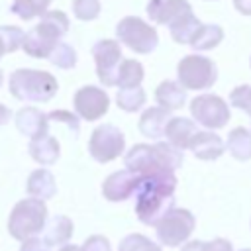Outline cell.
<instances>
[{
    "instance_id": "cell-16",
    "label": "cell",
    "mask_w": 251,
    "mask_h": 251,
    "mask_svg": "<svg viewBox=\"0 0 251 251\" xmlns=\"http://www.w3.org/2000/svg\"><path fill=\"white\" fill-rule=\"evenodd\" d=\"M188 149L200 161H216L226 151V143L218 133H214L210 129H202L192 137Z\"/></svg>"
},
{
    "instance_id": "cell-42",
    "label": "cell",
    "mask_w": 251,
    "mask_h": 251,
    "mask_svg": "<svg viewBox=\"0 0 251 251\" xmlns=\"http://www.w3.org/2000/svg\"><path fill=\"white\" fill-rule=\"evenodd\" d=\"M2 55H6V53H4V49H2V45H0V59H2Z\"/></svg>"
},
{
    "instance_id": "cell-27",
    "label": "cell",
    "mask_w": 251,
    "mask_h": 251,
    "mask_svg": "<svg viewBox=\"0 0 251 251\" xmlns=\"http://www.w3.org/2000/svg\"><path fill=\"white\" fill-rule=\"evenodd\" d=\"M51 0H14L12 2V12L22 18V20H31V18H41L45 12H49Z\"/></svg>"
},
{
    "instance_id": "cell-37",
    "label": "cell",
    "mask_w": 251,
    "mask_h": 251,
    "mask_svg": "<svg viewBox=\"0 0 251 251\" xmlns=\"http://www.w3.org/2000/svg\"><path fill=\"white\" fill-rule=\"evenodd\" d=\"M20 251H51V247L41 239V237H33V239H27L22 243Z\"/></svg>"
},
{
    "instance_id": "cell-14",
    "label": "cell",
    "mask_w": 251,
    "mask_h": 251,
    "mask_svg": "<svg viewBox=\"0 0 251 251\" xmlns=\"http://www.w3.org/2000/svg\"><path fill=\"white\" fill-rule=\"evenodd\" d=\"M192 12L190 2L186 0H149L147 16L159 25H173L178 18Z\"/></svg>"
},
{
    "instance_id": "cell-13",
    "label": "cell",
    "mask_w": 251,
    "mask_h": 251,
    "mask_svg": "<svg viewBox=\"0 0 251 251\" xmlns=\"http://www.w3.org/2000/svg\"><path fill=\"white\" fill-rule=\"evenodd\" d=\"M139 184H141V176L129 173L127 169H122V171H116L110 176H106V180L102 184V194L110 202H124L129 196L137 194Z\"/></svg>"
},
{
    "instance_id": "cell-10",
    "label": "cell",
    "mask_w": 251,
    "mask_h": 251,
    "mask_svg": "<svg viewBox=\"0 0 251 251\" xmlns=\"http://www.w3.org/2000/svg\"><path fill=\"white\" fill-rule=\"evenodd\" d=\"M124 147H126V137L112 124L94 127L88 139V153L98 163H110L118 159L124 153Z\"/></svg>"
},
{
    "instance_id": "cell-4",
    "label": "cell",
    "mask_w": 251,
    "mask_h": 251,
    "mask_svg": "<svg viewBox=\"0 0 251 251\" xmlns=\"http://www.w3.org/2000/svg\"><path fill=\"white\" fill-rule=\"evenodd\" d=\"M59 82L47 71L18 69L10 75V94L22 102H47L57 94Z\"/></svg>"
},
{
    "instance_id": "cell-46",
    "label": "cell",
    "mask_w": 251,
    "mask_h": 251,
    "mask_svg": "<svg viewBox=\"0 0 251 251\" xmlns=\"http://www.w3.org/2000/svg\"><path fill=\"white\" fill-rule=\"evenodd\" d=\"M249 63H251V61H249Z\"/></svg>"
},
{
    "instance_id": "cell-31",
    "label": "cell",
    "mask_w": 251,
    "mask_h": 251,
    "mask_svg": "<svg viewBox=\"0 0 251 251\" xmlns=\"http://www.w3.org/2000/svg\"><path fill=\"white\" fill-rule=\"evenodd\" d=\"M49 61L59 69H73L76 65V53H75L73 45L59 41L57 47L53 49V53L49 55Z\"/></svg>"
},
{
    "instance_id": "cell-28",
    "label": "cell",
    "mask_w": 251,
    "mask_h": 251,
    "mask_svg": "<svg viewBox=\"0 0 251 251\" xmlns=\"http://www.w3.org/2000/svg\"><path fill=\"white\" fill-rule=\"evenodd\" d=\"M145 100H147V96H145V90L141 86H137V88H120V92L116 94V102L124 112L141 110Z\"/></svg>"
},
{
    "instance_id": "cell-8",
    "label": "cell",
    "mask_w": 251,
    "mask_h": 251,
    "mask_svg": "<svg viewBox=\"0 0 251 251\" xmlns=\"http://www.w3.org/2000/svg\"><path fill=\"white\" fill-rule=\"evenodd\" d=\"M196 227V218L186 208H173L157 226V239L167 247H178L188 241Z\"/></svg>"
},
{
    "instance_id": "cell-15",
    "label": "cell",
    "mask_w": 251,
    "mask_h": 251,
    "mask_svg": "<svg viewBox=\"0 0 251 251\" xmlns=\"http://www.w3.org/2000/svg\"><path fill=\"white\" fill-rule=\"evenodd\" d=\"M18 131L29 139H37V137H43L47 135V124H49V118L47 114H43L41 110L33 108V106H25L22 110L16 112V120H14Z\"/></svg>"
},
{
    "instance_id": "cell-36",
    "label": "cell",
    "mask_w": 251,
    "mask_h": 251,
    "mask_svg": "<svg viewBox=\"0 0 251 251\" xmlns=\"http://www.w3.org/2000/svg\"><path fill=\"white\" fill-rule=\"evenodd\" d=\"M202 251H233V245H231L229 239L216 237V239H212V241H204Z\"/></svg>"
},
{
    "instance_id": "cell-23",
    "label": "cell",
    "mask_w": 251,
    "mask_h": 251,
    "mask_svg": "<svg viewBox=\"0 0 251 251\" xmlns=\"http://www.w3.org/2000/svg\"><path fill=\"white\" fill-rule=\"evenodd\" d=\"M226 149L237 161H249L251 159V131L247 127H233L227 133Z\"/></svg>"
},
{
    "instance_id": "cell-21",
    "label": "cell",
    "mask_w": 251,
    "mask_h": 251,
    "mask_svg": "<svg viewBox=\"0 0 251 251\" xmlns=\"http://www.w3.org/2000/svg\"><path fill=\"white\" fill-rule=\"evenodd\" d=\"M25 190H27L29 198H37V200H43L45 202V200H49V198H53L57 194L55 176L47 169H35L27 176Z\"/></svg>"
},
{
    "instance_id": "cell-43",
    "label": "cell",
    "mask_w": 251,
    "mask_h": 251,
    "mask_svg": "<svg viewBox=\"0 0 251 251\" xmlns=\"http://www.w3.org/2000/svg\"><path fill=\"white\" fill-rule=\"evenodd\" d=\"M0 86H2V69H0Z\"/></svg>"
},
{
    "instance_id": "cell-1",
    "label": "cell",
    "mask_w": 251,
    "mask_h": 251,
    "mask_svg": "<svg viewBox=\"0 0 251 251\" xmlns=\"http://www.w3.org/2000/svg\"><path fill=\"white\" fill-rule=\"evenodd\" d=\"M175 173H161L141 178L135 194V216L147 226H157L175 208Z\"/></svg>"
},
{
    "instance_id": "cell-26",
    "label": "cell",
    "mask_w": 251,
    "mask_h": 251,
    "mask_svg": "<svg viewBox=\"0 0 251 251\" xmlns=\"http://www.w3.org/2000/svg\"><path fill=\"white\" fill-rule=\"evenodd\" d=\"M143 65L135 59H124L118 71V86L120 88H137L143 80Z\"/></svg>"
},
{
    "instance_id": "cell-18",
    "label": "cell",
    "mask_w": 251,
    "mask_h": 251,
    "mask_svg": "<svg viewBox=\"0 0 251 251\" xmlns=\"http://www.w3.org/2000/svg\"><path fill=\"white\" fill-rule=\"evenodd\" d=\"M73 227L75 226L69 216L57 214V216L49 218V222L41 233V239L49 247H65V245H69V241L73 237Z\"/></svg>"
},
{
    "instance_id": "cell-33",
    "label": "cell",
    "mask_w": 251,
    "mask_h": 251,
    "mask_svg": "<svg viewBox=\"0 0 251 251\" xmlns=\"http://www.w3.org/2000/svg\"><path fill=\"white\" fill-rule=\"evenodd\" d=\"M229 104L245 114L251 112V86L249 84H239L229 92Z\"/></svg>"
},
{
    "instance_id": "cell-11",
    "label": "cell",
    "mask_w": 251,
    "mask_h": 251,
    "mask_svg": "<svg viewBox=\"0 0 251 251\" xmlns=\"http://www.w3.org/2000/svg\"><path fill=\"white\" fill-rule=\"evenodd\" d=\"M92 57L96 63V75L104 86L118 84V71L122 65V47L116 39H100L92 47Z\"/></svg>"
},
{
    "instance_id": "cell-29",
    "label": "cell",
    "mask_w": 251,
    "mask_h": 251,
    "mask_svg": "<svg viewBox=\"0 0 251 251\" xmlns=\"http://www.w3.org/2000/svg\"><path fill=\"white\" fill-rule=\"evenodd\" d=\"M25 31L22 27L16 25H0V45L4 49V53H12L16 49L24 47L25 41Z\"/></svg>"
},
{
    "instance_id": "cell-40",
    "label": "cell",
    "mask_w": 251,
    "mask_h": 251,
    "mask_svg": "<svg viewBox=\"0 0 251 251\" xmlns=\"http://www.w3.org/2000/svg\"><path fill=\"white\" fill-rule=\"evenodd\" d=\"M10 116H12L10 108H8V106H4V104H0V126H2V124H6V122L10 120Z\"/></svg>"
},
{
    "instance_id": "cell-19",
    "label": "cell",
    "mask_w": 251,
    "mask_h": 251,
    "mask_svg": "<svg viewBox=\"0 0 251 251\" xmlns=\"http://www.w3.org/2000/svg\"><path fill=\"white\" fill-rule=\"evenodd\" d=\"M196 133H198V129H196V122L194 120L176 116V118H171V122L167 126V131H165V137L173 147L182 151V149L190 147V141H192V137Z\"/></svg>"
},
{
    "instance_id": "cell-7",
    "label": "cell",
    "mask_w": 251,
    "mask_h": 251,
    "mask_svg": "<svg viewBox=\"0 0 251 251\" xmlns=\"http://www.w3.org/2000/svg\"><path fill=\"white\" fill-rule=\"evenodd\" d=\"M116 35H118V41H122L126 47H129L139 55L151 53L159 43L157 29L137 16L122 18L116 25Z\"/></svg>"
},
{
    "instance_id": "cell-6",
    "label": "cell",
    "mask_w": 251,
    "mask_h": 251,
    "mask_svg": "<svg viewBox=\"0 0 251 251\" xmlns=\"http://www.w3.org/2000/svg\"><path fill=\"white\" fill-rule=\"evenodd\" d=\"M178 82L184 90H206L218 78V67L204 55H186L176 67Z\"/></svg>"
},
{
    "instance_id": "cell-35",
    "label": "cell",
    "mask_w": 251,
    "mask_h": 251,
    "mask_svg": "<svg viewBox=\"0 0 251 251\" xmlns=\"http://www.w3.org/2000/svg\"><path fill=\"white\" fill-rule=\"evenodd\" d=\"M82 251H112V245L104 235H90L82 243Z\"/></svg>"
},
{
    "instance_id": "cell-17",
    "label": "cell",
    "mask_w": 251,
    "mask_h": 251,
    "mask_svg": "<svg viewBox=\"0 0 251 251\" xmlns=\"http://www.w3.org/2000/svg\"><path fill=\"white\" fill-rule=\"evenodd\" d=\"M171 118H173L171 112H167L159 106H151L141 114L137 127H139L141 135H145L149 139H161V137H165Z\"/></svg>"
},
{
    "instance_id": "cell-25",
    "label": "cell",
    "mask_w": 251,
    "mask_h": 251,
    "mask_svg": "<svg viewBox=\"0 0 251 251\" xmlns=\"http://www.w3.org/2000/svg\"><path fill=\"white\" fill-rule=\"evenodd\" d=\"M224 39V29L218 24H202L200 29L196 31L190 47L194 51H210L214 47H218Z\"/></svg>"
},
{
    "instance_id": "cell-5",
    "label": "cell",
    "mask_w": 251,
    "mask_h": 251,
    "mask_svg": "<svg viewBox=\"0 0 251 251\" xmlns=\"http://www.w3.org/2000/svg\"><path fill=\"white\" fill-rule=\"evenodd\" d=\"M47 206L37 198H24L16 202L8 218V231L18 241H27L43 233L47 226Z\"/></svg>"
},
{
    "instance_id": "cell-2",
    "label": "cell",
    "mask_w": 251,
    "mask_h": 251,
    "mask_svg": "<svg viewBox=\"0 0 251 251\" xmlns=\"http://www.w3.org/2000/svg\"><path fill=\"white\" fill-rule=\"evenodd\" d=\"M182 161V151L173 147L169 141H159L155 145H133L124 157L126 169L141 178L161 173H175Z\"/></svg>"
},
{
    "instance_id": "cell-44",
    "label": "cell",
    "mask_w": 251,
    "mask_h": 251,
    "mask_svg": "<svg viewBox=\"0 0 251 251\" xmlns=\"http://www.w3.org/2000/svg\"><path fill=\"white\" fill-rule=\"evenodd\" d=\"M239 251H251V249H249V247H245V249H239Z\"/></svg>"
},
{
    "instance_id": "cell-39",
    "label": "cell",
    "mask_w": 251,
    "mask_h": 251,
    "mask_svg": "<svg viewBox=\"0 0 251 251\" xmlns=\"http://www.w3.org/2000/svg\"><path fill=\"white\" fill-rule=\"evenodd\" d=\"M202 247H204V241L192 239V241H186V243L180 247V251H202Z\"/></svg>"
},
{
    "instance_id": "cell-9",
    "label": "cell",
    "mask_w": 251,
    "mask_h": 251,
    "mask_svg": "<svg viewBox=\"0 0 251 251\" xmlns=\"http://www.w3.org/2000/svg\"><path fill=\"white\" fill-rule=\"evenodd\" d=\"M190 114L196 124L204 126L210 131L222 129L224 126H227V122L231 118L227 102L218 94H200V96L192 98Z\"/></svg>"
},
{
    "instance_id": "cell-41",
    "label": "cell",
    "mask_w": 251,
    "mask_h": 251,
    "mask_svg": "<svg viewBox=\"0 0 251 251\" xmlns=\"http://www.w3.org/2000/svg\"><path fill=\"white\" fill-rule=\"evenodd\" d=\"M59 251H82V247H76V245H65V247H61Z\"/></svg>"
},
{
    "instance_id": "cell-22",
    "label": "cell",
    "mask_w": 251,
    "mask_h": 251,
    "mask_svg": "<svg viewBox=\"0 0 251 251\" xmlns=\"http://www.w3.org/2000/svg\"><path fill=\"white\" fill-rule=\"evenodd\" d=\"M27 151H29L31 159L37 161L39 165H53V163H57V159L61 155V145L53 135L47 133L43 137L31 139Z\"/></svg>"
},
{
    "instance_id": "cell-34",
    "label": "cell",
    "mask_w": 251,
    "mask_h": 251,
    "mask_svg": "<svg viewBox=\"0 0 251 251\" xmlns=\"http://www.w3.org/2000/svg\"><path fill=\"white\" fill-rule=\"evenodd\" d=\"M47 118H49V122H61V124H65L73 133H78V129H80V126H78V116L73 114V112H67V110H53Z\"/></svg>"
},
{
    "instance_id": "cell-30",
    "label": "cell",
    "mask_w": 251,
    "mask_h": 251,
    "mask_svg": "<svg viewBox=\"0 0 251 251\" xmlns=\"http://www.w3.org/2000/svg\"><path fill=\"white\" fill-rule=\"evenodd\" d=\"M118 251H163V249L159 243H155L143 233H129L120 241Z\"/></svg>"
},
{
    "instance_id": "cell-12",
    "label": "cell",
    "mask_w": 251,
    "mask_h": 251,
    "mask_svg": "<svg viewBox=\"0 0 251 251\" xmlns=\"http://www.w3.org/2000/svg\"><path fill=\"white\" fill-rule=\"evenodd\" d=\"M73 104H75L76 116H80L86 122H94V120H100L108 112L110 98L102 88L88 84V86H82L75 92Z\"/></svg>"
},
{
    "instance_id": "cell-32",
    "label": "cell",
    "mask_w": 251,
    "mask_h": 251,
    "mask_svg": "<svg viewBox=\"0 0 251 251\" xmlns=\"http://www.w3.org/2000/svg\"><path fill=\"white\" fill-rule=\"evenodd\" d=\"M73 12L82 22L96 20L100 14V2L98 0H73Z\"/></svg>"
},
{
    "instance_id": "cell-45",
    "label": "cell",
    "mask_w": 251,
    "mask_h": 251,
    "mask_svg": "<svg viewBox=\"0 0 251 251\" xmlns=\"http://www.w3.org/2000/svg\"><path fill=\"white\" fill-rule=\"evenodd\" d=\"M249 118H251V112H249Z\"/></svg>"
},
{
    "instance_id": "cell-24",
    "label": "cell",
    "mask_w": 251,
    "mask_h": 251,
    "mask_svg": "<svg viewBox=\"0 0 251 251\" xmlns=\"http://www.w3.org/2000/svg\"><path fill=\"white\" fill-rule=\"evenodd\" d=\"M202 22L190 12L182 18H178L173 25H169V31H171V37L176 41V43H182V45H190L196 31L200 29Z\"/></svg>"
},
{
    "instance_id": "cell-38",
    "label": "cell",
    "mask_w": 251,
    "mask_h": 251,
    "mask_svg": "<svg viewBox=\"0 0 251 251\" xmlns=\"http://www.w3.org/2000/svg\"><path fill=\"white\" fill-rule=\"evenodd\" d=\"M233 6L239 14L243 16H251V0H233Z\"/></svg>"
},
{
    "instance_id": "cell-3",
    "label": "cell",
    "mask_w": 251,
    "mask_h": 251,
    "mask_svg": "<svg viewBox=\"0 0 251 251\" xmlns=\"http://www.w3.org/2000/svg\"><path fill=\"white\" fill-rule=\"evenodd\" d=\"M69 25H71V22L65 12L49 10L39 18V24L31 31H27L22 49L29 57L49 59V55L53 53V49L57 47L61 37L69 31Z\"/></svg>"
},
{
    "instance_id": "cell-20",
    "label": "cell",
    "mask_w": 251,
    "mask_h": 251,
    "mask_svg": "<svg viewBox=\"0 0 251 251\" xmlns=\"http://www.w3.org/2000/svg\"><path fill=\"white\" fill-rule=\"evenodd\" d=\"M155 102L159 108H163L167 112L178 110L186 102V90L182 88V84L178 80H163L155 88Z\"/></svg>"
}]
</instances>
